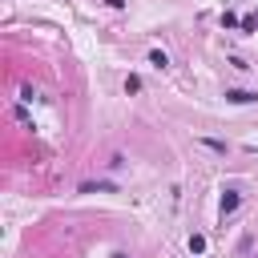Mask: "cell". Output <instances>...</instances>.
Masks as SVG:
<instances>
[{
  "label": "cell",
  "mask_w": 258,
  "mask_h": 258,
  "mask_svg": "<svg viewBox=\"0 0 258 258\" xmlns=\"http://www.w3.org/2000/svg\"><path fill=\"white\" fill-rule=\"evenodd\" d=\"M254 24H258V12H254Z\"/></svg>",
  "instance_id": "9"
},
{
  "label": "cell",
  "mask_w": 258,
  "mask_h": 258,
  "mask_svg": "<svg viewBox=\"0 0 258 258\" xmlns=\"http://www.w3.org/2000/svg\"><path fill=\"white\" fill-rule=\"evenodd\" d=\"M113 258H129V254H125V250H117V254H113Z\"/></svg>",
  "instance_id": "8"
},
{
  "label": "cell",
  "mask_w": 258,
  "mask_h": 258,
  "mask_svg": "<svg viewBox=\"0 0 258 258\" xmlns=\"http://www.w3.org/2000/svg\"><path fill=\"white\" fill-rule=\"evenodd\" d=\"M149 64H153V69H165V64H169V56H165L161 48H153V52H149Z\"/></svg>",
  "instance_id": "4"
},
{
  "label": "cell",
  "mask_w": 258,
  "mask_h": 258,
  "mask_svg": "<svg viewBox=\"0 0 258 258\" xmlns=\"http://www.w3.org/2000/svg\"><path fill=\"white\" fill-rule=\"evenodd\" d=\"M222 28H242V20L234 12H222Z\"/></svg>",
  "instance_id": "5"
},
{
  "label": "cell",
  "mask_w": 258,
  "mask_h": 258,
  "mask_svg": "<svg viewBox=\"0 0 258 258\" xmlns=\"http://www.w3.org/2000/svg\"><path fill=\"white\" fill-rule=\"evenodd\" d=\"M238 202H242V198H238V189H226V194H222V206H218V210H222V218H230V214L238 210Z\"/></svg>",
  "instance_id": "2"
},
{
  "label": "cell",
  "mask_w": 258,
  "mask_h": 258,
  "mask_svg": "<svg viewBox=\"0 0 258 258\" xmlns=\"http://www.w3.org/2000/svg\"><path fill=\"white\" fill-rule=\"evenodd\" d=\"M189 250L202 254V250H206V238H202V234H189Z\"/></svg>",
  "instance_id": "6"
},
{
  "label": "cell",
  "mask_w": 258,
  "mask_h": 258,
  "mask_svg": "<svg viewBox=\"0 0 258 258\" xmlns=\"http://www.w3.org/2000/svg\"><path fill=\"white\" fill-rule=\"evenodd\" d=\"M109 189H117L113 181H85L81 185V194H109Z\"/></svg>",
  "instance_id": "3"
},
{
  "label": "cell",
  "mask_w": 258,
  "mask_h": 258,
  "mask_svg": "<svg viewBox=\"0 0 258 258\" xmlns=\"http://www.w3.org/2000/svg\"><path fill=\"white\" fill-rule=\"evenodd\" d=\"M226 101H234V105H250V101H258V93H250V89H226Z\"/></svg>",
  "instance_id": "1"
},
{
  "label": "cell",
  "mask_w": 258,
  "mask_h": 258,
  "mask_svg": "<svg viewBox=\"0 0 258 258\" xmlns=\"http://www.w3.org/2000/svg\"><path fill=\"white\" fill-rule=\"evenodd\" d=\"M20 101H24V105H28V101H36V89H32V85H24V89H20Z\"/></svg>",
  "instance_id": "7"
}]
</instances>
